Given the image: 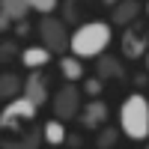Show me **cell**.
<instances>
[{"label":"cell","mask_w":149,"mask_h":149,"mask_svg":"<svg viewBox=\"0 0 149 149\" xmlns=\"http://www.w3.org/2000/svg\"><path fill=\"white\" fill-rule=\"evenodd\" d=\"M110 39H113V30H110L107 21H84L78 24V30L69 39V54L78 57L81 63L84 60H98L110 48Z\"/></svg>","instance_id":"1"},{"label":"cell","mask_w":149,"mask_h":149,"mask_svg":"<svg viewBox=\"0 0 149 149\" xmlns=\"http://www.w3.org/2000/svg\"><path fill=\"white\" fill-rule=\"evenodd\" d=\"M119 131L128 140L149 137V98L143 93H131L119 104Z\"/></svg>","instance_id":"2"},{"label":"cell","mask_w":149,"mask_h":149,"mask_svg":"<svg viewBox=\"0 0 149 149\" xmlns=\"http://www.w3.org/2000/svg\"><path fill=\"white\" fill-rule=\"evenodd\" d=\"M36 110H39V107H36L33 102H27L24 95L6 102V107L0 110V131H6V134H24V131H30L33 119H36Z\"/></svg>","instance_id":"3"},{"label":"cell","mask_w":149,"mask_h":149,"mask_svg":"<svg viewBox=\"0 0 149 149\" xmlns=\"http://www.w3.org/2000/svg\"><path fill=\"white\" fill-rule=\"evenodd\" d=\"M39 36H42V45L48 48L51 54H66L69 51V27H66V21L63 18H54V15H45L39 21Z\"/></svg>","instance_id":"4"},{"label":"cell","mask_w":149,"mask_h":149,"mask_svg":"<svg viewBox=\"0 0 149 149\" xmlns=\"http://www.w3.org/2000/svg\"><path fill=\"white\" fill-rule=\"evenodd\" d=\"M119 51L125 60H140L149 51V27L143 21H134L122 30V39H119Z\"/></svg>","instance_id":"5"},{"label":"cell","mask_w":149,"mask_h":149,"mask_svg":"<svg viewBox=\"0 0 149 149\" xmlns=\"http://www.w3.org/2000/svg\"><path fill=\"white\" fill-rule=\"evenodd\" d=\"M81 90L74 84H63L60 90L54 93V102H51V107H54V119H60V122H69V119H78V113H81Z\"/></svg>","instance_id":"6"},{"label":"cell","mask_w":149,"mask_h":149,"mask_svg":"<svg viewBox=\"0 0 149 149\" xmlns=\"http://www.w3.org/2000/svg\"><path fill=\"white\" fill-rule=\"evenodd\" d=\"M107 116H110V107L102 102V98H93V102H84L81 104V113H78V122L84 128H102L104 122H107Z\"/></svg>","instance_id":"7"},{"label":"cell","mask_w":149,"mask_h":149,"mask_svg":"<svg viewBox=\"0 0 149 149\" xmlns=\"http://www.w3.org/2000/svg\"><path fill=\"white\" fill-rule=\"evenodd\" d=\"M21 95L27 98V102H33L36 107H45L48 104V78H45L42 72H30L27 78H24Z\"/></svg>","instance_id":"8"},{"label":"cell","mask_w":149,"mask_h":149,"mask_svg":"<svg viewBox=\"0 0 149 149\" xmlns=\"http://www.w3.org/2000/svg\"><path fill=\"white\" fill-rule=\"evenodd\" d=\"M140 15V0H119V3L110 9V21L107 24H119V27H128L134 24Z\"/></svg>","instance_id":"9"},{"label":"cell","mask_w":149,"mask_h":149,"mask_svg":"<svg viewBox=\"0 0 149 149\" xmlns=\"http://www.w3.org/2000/svg\"><path fill=\"white\" fill-rule=\"evenodd\" d=\"M51 51H48L45 45H33V48H24L21 51V63H24V69H30V72H39L42 66H48L51 63Z\"/></svg>","instance_id":"10"},{"label":"cell","mask_w":149,"mask_h":149,"mask_svg":"<svg viewBox=\"0 0 149 149\" xmlns=\"http://www.w3.org/2000/svg\"><path fill=\"white\" fill-rule=\"evenodd\" d=\"M95 78H98V81H104V78H125V72H122L119 57L102 54V57L95 60Z\"/></svg>","instance_id":"11"},{"label":"cell","mask_w":149,"mask_h":149,"mask_svg":"<svg viewBox=\"0 0 149 149\" xmlns=\"http://www.w3.org/2000/svg\"><path fill=\"white\" fill-rule=\"evenodd\" d=\"M39 143H42V128H30L18 134L15 140H3L0 149H39Z\"/></svg>","instance_id":"12"},{"label":"cell","mask_w":149,"mask_h":149,"mask_svg":"<svg viewBox=\"0 0 149 149\" xmlns=\"http://www.w3.org/2000/svg\"><path fill=\"white\" fill-rule=\"evenodd\" d=\"M60 74L66 78V84H78L84 78V63L72 54H63L60 57Z\"/></svg>","instance_id":"13"},{"label":"cell","mask_w":149,"mask_h":149,"mask_svg":"<svg viewBox=\"0 0 149 149\" xmlns=\"http://www.w3.org/2000/svg\"><path fill=\"white\" fill-rule=\"evenodd\" d=\"M21 90H24V81L18 78L15 72H3L0 74V98H18L21 95Z\"/></svg>","instance_id":"14"},{"label":"cell","mask_w":149,"mask_h":149,"mask_svg":"<svg viewBox=\"0 0 149 149\" xmlns=\"http://www.w3.org/2000/svg\"><path fill=\"white\" fill-rule=\"evenodd\" d=\"M66 137H69V134H66V125H63L60 119H48L45 125H42V140H45V143H51V146H63Z\"/></svg>","instance_id":"15"},{"label":"cell","mask_w":149,"mask_h":149,"mask_svg":"<svg viewBox=\"0 0 149 149\" xmlns=\"http://www.w3.org/2000/svg\"><path fill=\"white\" fill-rule=\"evenodd\" d=\"M0 12H6L9 21L18 24V21H27L30 3H27V0H0Z\"/></svg>","instance_id":"16"},{"label":"cell","mask_w":149,"mask_h":149,"mask_svg":"<svg viewBox=\"0 0 149 149\" xmlns=\"http://www.w3.org/2000/svg\"><path fill=\"white\" fill-rule=\"evenodd\" d=\"M116 137H119V128H113V125H102V134L95 137V146H98V149H113Z\"/></svg>","instance_id":"17"},{"label":"cell","mask_w":149,"mask_h":149,"mask_svg":"<svg viewBox=\"0 0 149 149\" xmlns=\"http://www.w3.org/2000/svg\"><path fill=\"white\" fill-rule=\"evenodd\" d=\"M27 3H30L33 12H39V15L45 18V15H51V12L60 6V0H27Z\"/></svg>","instance_id":"18"},{"label":"cell","mask_w":149,"mask_h":149,"mask_svg":"<svg viewBox=\"0 0 149 149\" xmlns=\"http://www.w3.org/2000/svg\"><path fill=\"white\" fill-rule=\"evenodd\" d=\"M102 90H104V81H98V78H86V81H84V93H86V95L98 98Z\"/></svg>","instance_id":"19"},{"label":"cell","mask_w":149,"mask_h":149,"mask_svg":"<svg viewBox=\"0 0 149 149\" xmlns=\"http://www.w3.org/2000/svg\"><path fill=\"white\" fill-rule=\"evenodd\" d=\"M12 54H15V45H12V42H6V45H0V60H9Z\"/></svg>","instance_id":"20"},{"label":"cell","mask_w":149,"mask_h":149,"mask_svg":"<svg viewBox=\"0 0 149 149\" xmlns=\"http://www.w3.org/2000/svg\"><path fill=\"white\" fill-rule=\"evenodd\" d=\"M6 30H12V21H9L6 12H0V33H6Z\"/></svg>","instance_id":"21"},{"label":"cell","mask_w":149,"mask_h":149,"mask_svg":"<svg viewBox=\"0 0 149 149\" xmlns=\"http://www.w3.org/2000/svg\"><path fill=\"white\" fill-rule=\"evenodd\" d=\"M27 33H30V24L27 21H18L15 24V36H27Z\"/></svg>","instance_id":"22"},{"label":"cell","mask_w":149,"mask_h":149,"mask_svg":"<svg viewBox=\"0 0 149 149\" xmlns=\"http://www.w3.org/2000/svg\"><path fill=\"white\" fill-rule=\"evenodd\" d=\"M116 3H119V0H102V6H107V9H113Z\"/></svg>","instance_id":"23"},{"label":"cell","mask_w":149,"mask_h":149,"mask_svg":"<svg viewBox=\"0 0 149 149\" xmlns=\"http://www.w3.org/2000/svg\"><path fill=\"white\" fill-rule=\"evenodd\" d=\"M146 72H149V51H146Z\"/></svg>","instance_id":"24"},{"label":"cell","mask_w":149,"mask_h":149,"mask_svg":"<svg viewBox=\"0 0 149 149\" xmlns=\"http://www.w3.org/2000/svg\"><path fill=\"white\" fill-rule=\"evenodd\" d=\"M146 149H149V146H146Z\"/></svg>","instance_id":"25"},{"label":"cell","mask_w":149,"mask_h":149,"mask_svg":"<svg viewBox=\"0 0 149 149\" xmlns=\"http://www.w3.org/2000/svg\"><path fill=\"white\" fill-rule=\"evenodd\" d=\"M146 9H149V6H146Z\"/></svg>","instance_id":"26"}]
</instances>
